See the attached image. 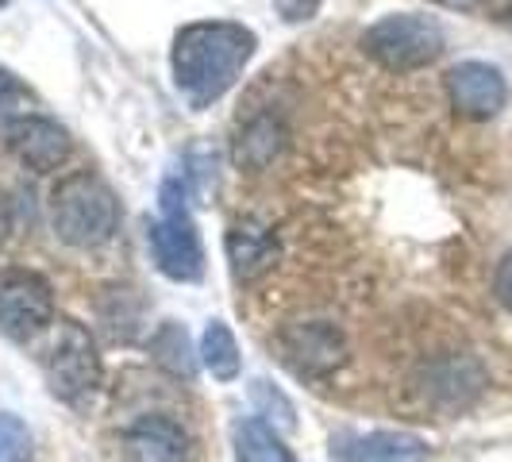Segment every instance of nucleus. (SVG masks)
<instances>
[{
  "mask_svg": "<svg viewBox=\"0 0 512 462\" xmlns=\"http://www.w3.org/2000/svg\"><path fill=\"white\" fill-rule=\"evenodd\" d=\"M8 235H12V201L0 193V247L8 243Z\"/></svg>",
  "mask_w": 512,
  "mask_h": 462,
  "instance_id": "obj_22",
  "label": "nucleus"
},
{
  "mask_svg": "<svg viewBox=\"0 0 512 462\" xmlns=\"http://www.w3.org/2000/svg\"><path fill=\"white\" fill-rule=\"evenodd\" d=\"M443 27L432 16H416V12H393L382 16L374 27H366L362 47L374 62H382L385 70L409 74L420 66H432L443 54Z\"/></svg>",
  "mask_w": 512,
  "mask_h": 462,
  "instance_id": "obj_3",
  "label": "nucleus"
},
{
  "mask_svg": "<svg viewBox=\"0 0 512 462\" xmlns=\"http://www.w3.org/2000/svg\"><path fill=\"white\" fill-rule=\"evenodd\" d=\"M285 143V131L270 120V116H262L255 124H247V131L239 135V162H247V166H266L274 154L282 151Z\"/></svg>",
  "mask_w": 512,
  "mask_h": 462,
  "instance_id": "obj_15",
  "label": "nucleus"
},
{
  "mask_svg": "<svg viewBox=\"0 0 512 462\" xmlns=\"http://www.w3.org/2000/svg\"><path fill=\"white\" fill-rule=\"evenodd\" d=\"M235 459L239 462H297L274 436L266 420H243L235 428Z\"/></svg>",
  "mask_w": 512,
  "mask_h": 462,
  "instance_id": "obj_12",
  "label": "nucleus"
},
{
  "mask_svg": "<svg viewBox=\"0 0 512 462\" xmlns=\"http://www.w3.org/2000/svg\"><path fill=\"white\" fill-rule=\"evenodd\" d=\"M0 462H31V436L24 420L0 412Z\"/></svg>",
  "mask_w": 512,
  "mask_h": 462,
  "instance_id": "obj_17",
  "label": "nucleus"
},
{
  "mask_svg": "<svg viewBox=\"0 0 512 462\" xmlns=\"http://www.w3.org/2000/svg\"><path fill=\"white\" fill-rule=\"evenodd\" d=\"M51 224L70 247H101L120 224V205L97 174L77 170L62 178L51 193Z\"/></svg>",
  "mask_w": 512,
  "mask_h": 462,
  "instance_id": "obj_2",
  "label": "nucleus"
},
{
  "mask_svg": "<svg viewBox=\"0 0 512 462\" xmlns=\"http://www.w3.org/2000/svg\"><path fill=\"white\" fill-rule=\"evenodd\" d=\"M151 351H154V362H162L170 374L193 378V351H189V335H185V328L166 324L162 332L154 335Z\"/></svg>",
  "mask_w": 512,
  "mask_h": 462,
  "instance_id": "obj_16",
  "label": "nucleus"
},
{
  "mask_svg": "<svg viewBox=\"0 0 512 462\" xmlns=\"http://www.w3.org/2000/svg\"><path fill=\"white\" fill-rule=\"evenodd\" d=\"M43 374L54 397L62 401H81L101 385V355L93 347V339L85 328H77L70 320H62L54 328L51 343L43 351Z\"/></svg>",
  "mask_w": 512,
  "mask_h": 462,
  "instance_id": "obj_5",
  "label": "nucleus"
},
{
  "mask_svg": "<svg viewBox=\"0 0 512 462\" xmlns=\"http://www.w3.org/2000/svg\"><path fill=\"white\" fill-rule=\"evenodd\" d=\"M443 4H455V8H470L474 0H443Z\"/></svg>",
  "mask_w": 512,
  "mask_h": 462,
  "instance_id": "obj_23",
  "label": "nucleus"
},
{
  "mask_svg": "<svg viewBox=\"0 0 512 462\" xmlns=\"http://www.w3.org/2000/svg\"><path fill=\"white\" fill-rule=\"evenodd\" d=\"M124 455L128 462H189V436L166 416H143L124 436Z\"/></svg>",
  "mask_w": 512,
  "mask_h": 462,
  "instance_id": "obj_9",
  "label": "nucleus"
},
{
  "mask_svg": "<svg viewBox=\"0 0 512 462\" xmlns=\"http://www.w3.org/2000/svg\"><path fill=\"white\" fill-rule=\"evenodd\" d=\"M54 320L51 285L39 274L27 270H8L0 278V328L12 339H35L47 332Z\"/></svg>",
  "mask_w": 512,
  "mask_h": 462,
  "instance_id": "obj_6",
  "label": "nucleus"
},
{
  "mask_svg": "<svg viewBox=\"0 0 512 462\" xmlns=\"http://www.w3.org/2000/svg\"><path fill=\"white\" fill-rule=\"evenodd\" d=\"M201 359L212 370V378H220V382H231L239 374V347H235L228 324H220V320L208 324L205 339H201Z\"/></svg>",
  "mask_w": 512,
  "mask_h": 462,
  "instance_id": "obj_13",
  "label": "nucleus"
},
{
  "mask_svg": "<svg viewBox=\"0 0 512 462\" xmlns=\"http://www.w3.org/2000/svg\"><path fill=\"white\" fill-rule=\"evenodd\" d=\"M274 255H278V243H274L270 231L235 228L228 235V262H231V274H235L239 282H251L262 270H270V266H274Z\"/></svg>",
  "mask_w": 512,
  "mask_h": 462,
  "instance_id": "obj_11",
  "label": "nucleus"
},
{
  "mask_svg": "<svg viewBox=\"0 0 512 462\" xmlns=\"http://www.w3.org/2000/svg\"><path fill=\"white\" fill-rule=\"evenodd\" d=\"M497 297L512 308V255L501 262V270H497Z\"/></svg>",
  "mask_w": 512,
  "mask_h": 462,
  "instance_id": "obj_21",
  "label": "nucleus"
},
{
  "mask_svg": "<svg viewBox=\"0 0 512 462\" xmlns=\"http://www.w3.org/2000/svg\"><path fill=\"white\" fill-rule=\"evenodd\" d=\"M255 401L270 412V420H278V428H293V405L285 401L278 389H270V382H255Z\"/></svg>",
  "mask_w": 512,
  "mask_h": 462,
  "instance_id": "obj_19",
  "label": "nucleus"
},
{
  "mask_svg": "<svg viewBox=\"0 0 512 462\" xmlns=\"http://www.w3.org/2000/svg\"><path fill=\"white\" fill-rule=\"evenodd\" d=\"M8 147H12V154H16L24 166H31L35 174H51V170H58V166L66 162L70 139H66V131L58 128L54 120L27 112V116L8 124Z\"/></svg>",
  "mask_w": 512,
  "mask_h": 462,
  "instance_id": "obj_8",
  "label": "nucleus"
},
{
  "mask_svg": "<svg viewBox=\"0 0 512 462\" xmlns=\"http://www.w3.org/2000/svg\"><path fill=\"white\" fill-rule=\"evenodd\" d=\"M285 351L297 370H332L339 355H343V343L332 328L324 324H305V328H293L285 335Z\"/></svg>",
  "mask_w": 512,
  "mask_h": 462,
  "instance_id": "obj_10",
  "label": "nucleus"
},
{
  "mask_svg": "<svg viewBox=\"0 0 512 462\" xmlns=\"http://www.w3.org/2000/svg\"><path fill=\"white\" fill-rule=\"evenodd\" d=\"M258 39L251 27L228 24V20H205V24H189L174 39V81L178 89L197 104H212L228 93L239 81L243 66L251 62Z\"/></svg>",
  "mask_w": 512,
  "mask_h": 462,
  "instance_id": "obj_1",
  "label": "nucleus"
},
{
  "mask_svg": "<svg viewBox=\"0 0 512 462\" xmlns=\"http://www.w3.org/2000/svg\"><path fill=\"white\" fill-rule=\"evenodd\" d=\"M351 462H420L424 459V443L416 436H393V432H378V436L362 439Z\"/></svg>",
  "mask_w": 512,
  "mask_h": 462,
  "instance_id": "obj_14",
  "label": "nucleus"
},
{
  "mask_svg": "<svg viewBox=\"0 0 512 462\" xmlns=\"http://www.w3.org/2000/svg\"><path fill=\"white\" fill-rule=\"evenodd\" d=\"M27 116V93L16 85V77L0 70V124H12Z\"/></svg>",
  "mask_w": 512,
  "mask_h": 462,
  "instance_id": "obj_18",
  "label": "nucleus"
},
{
  "mask_svg": "<svg viewBox=\"0 0 512 462\" xmlns=\"http://www.w3.org/2000/svg\"><path fill=\"white\" fill-rule=\"evenodd\" d=\"M274 8L285 24H305L320 12V0H274Z\"/></svg>",
  "mask_w": 512,
  "mask_h": 462,
  "instance_id": "obj_20",
  "label": "nucleus"
},
{
  "mask_svg": "<svg viewBox=\"0 0 512 462\" xmlns=\"http://www.w3.org/2000/svg\"><path fill=\"white\" fill-rule=\"evenodd\" d=\"M0 4H8V0H0Z\"/></svg>",
  "mask_w": 512,
  "mask_h": 462,
  "instance_id": "obj_24",
  "label": "nucleus"
},
{
  "mask_svg": "<svg viewBox=\"0 0 512 462\" xmlns=\"http://www.w3.org/2000/svg\"><path fill=\"white\" fill-rule=\"evenodd\" d=\"M151 247L154 262L166 278L174 282H197L205 274V247H201V235L189 220V208H185V193H181L178 181H166L162 185V216L154 220L151 228Z\"/></svg>",
  "mask_w": 512,
  "mask_h": 462,
  "instance_id": "obj_4",
  "label": "nucleus"
},
{
  "mask_svg": "<svg viewBox=\"0 0 512 462\" xmlns=\"http://www.w3.org/2000/svg\"><path fill=\"white\" fill-rule=\"evenodd\" d=\"M447 93H451V104L459 108V116H466V120H489L509 101L505 74L489 62H459L447 74Z\"/></svg>",
  "mask_w": 512,
  "mask_h": 462,
  "instance_id": "obj_7",
  "label": "nucleus"
}]
</instances>
